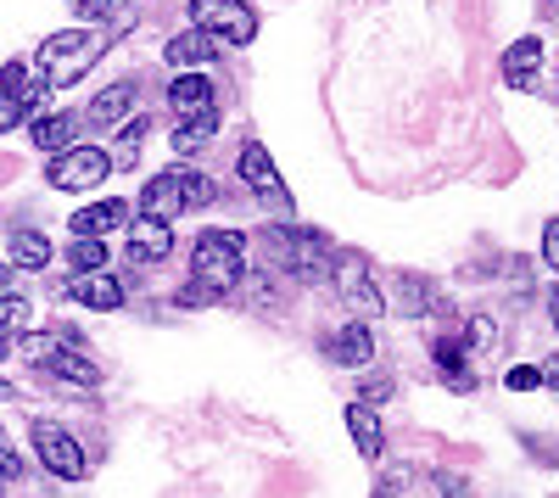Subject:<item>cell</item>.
<instances>
[{
	"instance_id": "15",
	"label": "cell",
	"mask_w": 559,
	"mask_h": 498,
	"mask_svg": "<svg viewBox=\"0 0 559 498\" xmlns=\"http://www.w3.org/2000/svg\"><path fill=\"white\" fill-rule=\"evenodd\" d=\"M168 252H174V230H168L163 218L140 213V218L129 224V258H134V263H163Z\"/></svg>"
},
{
	"instance_id": "4",
	"label": "cell",
	"mask_w": 559,
	"mask_h": 498,
	"mask_svg": "<svg viewBox=\"0 0 559 498\" xmlns=\"http://www.w3.org/2000/svg\"><path fill=\"white\" fill-rule=\"evenodd\" d=\"M269 252L292 269L297 281H319V275H331V241H324L319 230H269Z\"/></svg>"
},
{
	"instance_id": "38",
	"label": "cell",
	"mask_w": 559,
	"mask_h": 498,
	"mask_svg": "<svg viewBox=\"0 0 559 498\" xmlns=\"http://www.w3.org/2000/svg\"><path fill=\"white\" fill-rule=\"evenodd\" d=\"M0 292H12V263L0 258Z\"/></svg>"
},
{
	"instance_id": "17",
	"label": "cell",
	"mask_w": 559,
	"mask_h": 498,
	"mask_svg": "<svg viewBox=\"0 0 559 498\" xmlns=\"http://www.w3.org/2000/svg\"><path fill=\"white\" fill-rule=\"evenodd\" d=\"M336 358V365H347V370H364L369 358H376V336H369V325L364 320H353V325H342L336 336H331V347H324Z\"/></svg>"
},
{
	"instance_id": "11",
	"label": "cell",
	"mask_w": 559,
	"mask_h": 498,
	"mask_svg": "<svg viewBox=\"0 0 559 498\" xmlns=\"http://www.w3.org/2000/svg\"><path fill=\"white\" fill-rule=\"evenodd\" d=\"M140 213L146 218H174V213H191L185 208V179H179V168H168V174H157V179H146L140 186Z\"/></svg>"
},
{
	"instance_id": "9",
	"label": "cell",
	"mask_w": 559,
	"mask_h": 498,
	"mask_svg": "<svg viewBox=\"0 0 559 498\" xmlns=\"http://www.w3.org/2000/svg\"><path fill=\"white\" fill-rule=\"evenodd\" d=\"M331 275H336V292L353 313H364V320H376V313L386 308V297L376 292V281H369V258L364 252H336L331 258Z\"/></svg>"
},
{
	"instance_id": "20",
	"label": "cell",
	"mask_w": 559,
	"mask_h": 498,
	"mask_svg": "<svg viewBox=\"0 0 559 498\" xmlns=\"http://www.w3.org/2000/svg\"><path fill=\"white\" fill-rule=\"evenodd\" d=\"M537 73H543V39L526 34V39H515V45L503 51V79H509V84H532Z\"/></svg>"
},
{
	"instance_id": "35",
	"label": "cell",
	"mask_w": 559,
	"mask_h": 498,
	"mask_svg": "<svg viewBox=\"0 0 559 498\" xmlns=\"http://www.w3.org/2000/svg\"><path fill=\"white\" fill-rule=\"evenodd\" d=\"M543 258H548V263L559 269V218H554L548 230H543Z\"/></svg>"
},
{
	"instance_id": "19",
	"label": "cell",
	"mask_w": 559,
	"mask_h": 498,
	"mask_svg": "<svg viewBox=\"0 0 559 498\" xmlns=\"http://www.w3.org/2000/svg\"><path fill=\"white\" fill-rule=\"evenodd\" d=\"M118 224H129V202L107 197V202H90L84 213H73V236H107Z\"/></svg>"
},
{
	"instance_id": "14",
	"label": "cell",
	"mask_w": 559,
	"mask_h": 498,
	"mask_svg": "<svg viewBox=\"0 0 559 498\" xmlns=\"http://www.w3.org/2000/svg\"><path fill=\"white\" fill-rule=\"evenodd\" d=\"M68 297L84 303V308H96V313L123 308V286L107 275V269H84V275H73V281H68Z\"/></svg>"
},
{
	"instance_id": "10",
	"label": "cell",
	"mask_w": 559,
	"mask_h": 498,
	"mask_svg": "<svg viewBox=\"0 0 559 498\" xmlns=\"http://www.w3.org/2000/svg\"><path fill=\"white\" fill-rule=\"evenodd\" d=\"M236 168H241V179H247V186H252L263 202H274L280 213H292V191L280 186V168H274V157H269L263 141H247L241 157H236Z\"/></svg>"
},
{
	"instance_id": "6",
	"label": "cell",
	"mask_w": 559,
	"mask_h": 498,
	"mask_svg": "<svg viewBox=\"0 0 559 498\" xmlns=\"http://www.w3.org/2000/svg\"><path fill=\"white\" fill-rule=\"evenodd\" d=\"M45 90H51V84H45L28 62H7V68H0V134L17 129L23 118H34L39 102H45Z\"/></svg>"
},
{
	"instance_id": "33",
	"label": "cell",
	"mask_w": 559,
	"mask_h": 498,
	"mask_svg": "<svg viewBox=\"0 0 559 498\" xmlns=\"http://www.w3.org/2000/svg\"><path fill=\"white\" fill-rule=\"evenodd\" d=\"M437 493H442V498H471V487H464V476H448V471L437 476Z\"/></svg>"
},
{
	"instance_id": "31",
	"label": "cell",
	"mask_w": 559,
	"mask_h": 498,
	"mask_svg": "<svg viewBox=\"0 0 559 498\" xmlns=\"http://www.w3.org/2000/svg\"><path fill=\"white\" fill-rule=\"evenodd\" d=\"M68 7H73L79 17H90V23H102V17L118 7V0H68Z\"/></svg>"
},
{
	"instance_id": "23",
	"label": "cell",
	"mask_w": 559,
	"mask_h": 498,
	"mask_svg": "<svg viewBox=\"0 0 559 498\" xmlns=\"http://www.w3.org/2000/svg\"><path fill=\"white\" fill-rule=\"evenodd\" d=\"M213 134H218V107H207V112H185V118L174 123V152H202Z\"/></svg>"
},
{
	"instance_id": "12",
	"label": "cell",
	"mask_w": 559,
	"mask_h": 498,
	"mask_svg": "<svg viewBox=\"0 0 559 498\" xmlns=\"http://www.w3.org/2000/svg\"><path fill=\"white\" fill-rule=\"evenodd\" d=\"M134 96H140V79H118L112 90H102L96 102H90V112H79L90 129H118L123 118H129V107H134Z\"/></svg>"
},
{
	"instance_id": "7",
	"label": "cell",
	"mask_w": 559,
	"mask_h": 498,
	"mask_svg": "<svg viewBox=\"0 0 559 498\" xmlns=\"http://www.w3.org/2000/svg\"><path fill=\"white\" fill-rule=\"evenodd\" d=\"M112 174V157L102 152V146H68V152H57L51 157V168H45V179H51L57 191H96L102 179Z\"/></svg>"
},
{
	"instance_id": "24",
	"label": "cell",
	"mask_w": 559,
	"mask_h": 498,
	"mask_svg": "<svg viewBox=\"0 0 559 498\" xmlns=\"http://www.w3.org/2000/svg\"><path fill=\"white\" fill-rule=\"evenodd\" d=\"M431 303H437V286H431L426 275H397V303H386V308L419 320V313H431Z\"/></svg>"
},
{
	"instance_id": "16",
	"label": "cell",
	"mask_w": 559,
	"mask_h": 498,
	"mask_svg": "<svg viewBox=\"0 0 559 498\" xmlns=\"http://www.w3.org/2000/svg\"><path fill=\"white\" fill-rule=\"evenodd\" d=\"M218 51H224V45H218L207 28H191V34H174V39L163 45V62L185 73V68H202V62H213Z\"/></svg>"
},
{
	"instance_id": "5",
	"label": "cell",
	"mask_w": 559,
	"mask_h": 498,
	"mask_svg": "<svg viewBox=\"0 0 559 498\" xmlns=\"http://www.w3.org/2000/svg\"><path fill=\"white\" fill-rule=\"evenodd\" d=\"M191 23L207 28L218 45H252L258 39V12L247 0H191Z\"/></svg>"
},
{
	"instance_id": "37",
	"label": "cell",
	"mask_w": 559,
	"mask_h": 498,
	"mask_svg": "<svg viewBox=\"0 0 559 498\" xmlns=\"http://www.w3.org/2000/svg\"><path fill=\"white\" fill-rule=\"evenodd\" d=\"M543 381H548V387L559 392V358H548V365H543Z\"/></svg>"
},
{
	"instance_id": "22",
	"label": "cell",
	"mask_w": 559,
	"mask_h": 498,
	"mask_svg": "<svg viewBox=\"0 0 559 498\" xmlns=\"http://www.w3.org/2000/svg\"><path fill=\"white\" fill-rule=\"evenodd\" d=\"M347 431H353V442H358L364 460H381L386 437H381V420H376V410H369V403H347Z\"/></svg>"
},
{
	"instance_id": "36",
	"label": "cell",
	"mask_w": 559,
	"mask_h": 498,
	"mask_svg": "<svg viewBox=\"0 0 559 498\" xmlns=\"http://www.w3.org/2000/svg\"><path fill=\"white\" fill-rule=\"evenodd\" d=\"M487 342H498L492 320H471V347H487Z\"/></svg>"
},
{
	"instance_id": "3",
	"label": "cell",
	"mask_w": 559,
	"mask_h": 498,
	"mask_svg": "<svg viewBox=\"0 0 559 498\" xmlns=\"http://www.w3.org/2000/svg\"><path fill=\"white\" fill-rule=\"evenodd\" d=\"M28 358H34L39 370H51V376L73 381V387H102V365L79 347V336H73V331H57V336H28Z\"/></svg>"
},
{
	"instance_id": "39",
	"label": "cell",
	"mask_w": 559,
	"mask_h": 498,
	"mask_svg": "<svg viewBox=\"0 0 559 498\" xmlns=\"http://www.w3.org/2000/svg\"><path fill=\"white\" fill-rule=\"evenodd\" d=\"M548 313H554V331H559V292L548 297Z\"/></svg>"
},
{
	"instance_id": "32",
	"label": "cell",
	"mask_w": 559,
	"mask_h": 498,
	"mask_svg": "<svg viewBox=\"0 0 559 498\" xmlns=\"http://www.w3.org/2000/svg\"><path fill=\"white\" fill-rule=\"evenodd\" d=\"M392 398V376H369L364 381V403H369V410H376V403H386Z\"/></svg>"
},
{
	"instance_id": "1",
	"label": "cell",
	"mask_w": 559,
	"mask_h": 498,
	"mask_svg": "<svg viewBox=\"0 0 559 498\" xmlns=\"http://www.w3.org/2000/svg\"><path fill=\"white\" fill-rule=\"evenodd\" d=\"M123 23H129V12L112 17V23H90V28H62V34H51V39L34 51V73L51 84V90L79 84V79L118 45V28H123Z\"/></svg>"
},
{
	"instance_id": "28",
	"label": "cell",
	"mask_w": 559,
	"mask_h": 498,
	"mask_svg": "<svg viewBox=\"0 0 559 498\" xmlns=\"http://www.w3.org/2000/svg\"><path fill=\"white\" fill-rule=\"evenodd\" d=\"M23 325H28V297L0 292V336H17Z\"/></svg>"
},
{
	"instance_id": "30",
	"label": "cell",
	"mask_w": 559,
	"mask_h": 498,
	"mask_svg": "<svg viewBox=\"0 0 559 498\" xmlns=\"http://www.w3.org/2000/svg\"><path fill=\"white\" fill-rule=\"evenodd\" d=\"M503 387H509V392H537V387H543V370H532V365H515V370L503 376Z\"/></svg>"
},
{
	"instance_id": "40",
	"label": "cell",
	"mask_w": 559,
	"mask_h": 498,
	"mask_svg": "<svg viewBox=\"0 0 559 498\" xmlns=\"http://www.w3.org/2000/svg\"><path fill=\"white\" fill-rule=\"evenodd\" d=\"M12 353V336H0V358H7Z\"/></svg>"
},
{
	"instance_id": "2",
	"label": "cell",
	"mask_w": 559,
	"mask_h": 498,
	"mask_svg": "<svg viewBox=\"0 0 559 498\" xmlns=\"http://www.w3.org/2000/svg\"><path fill=\"white\" fill-rule=\"evenodd\" d=\"M241 275H247V236L241 230H202L191 247V286L179 292V303L207 308L224 292H236Z\"/></svg>"
},
{
	"instance_id": "18",
	"label": "cell",
	"mask_w": 559,
	"mask_h": 498,
	"mask_svg": "<svg viewBox=\"0 0 559 498\" xmlns=\"http://www.w3.org/2000/svg\"><path fill=\"white\" fill-rule=\"evenodd\" d=\"M168 102H174L179 118H185V112H207V107H218V90H213V79H202V73H179V79L168 84Z\"/></svg>"
},
{
	"instance_id": "13",
	"label": "cell",
	"mask_w": 559,
	"mask_h": 498,
	"mask_svg": "<svg viewBox=\"0 0 559 498\" xmlns=\"http://www.w3.org/2000/svg\"><path fill=\"white\" fill-rule=\"evenodd\" d=\"M79 112H34V123H28V141L39 146V152H68V146H79Z\"/></svg>"
},
{
	"instance_id": "27",
	"label": "cell",
	"mask_w": 559,
	"mask_h": 498,
	"mask_svg": "<svg viewBox=\"0 0 559 498\" xmlns=\"http://www.w3.org/2000/svg\"><path fill=\"white\" fill-rule=\"evenodd\" d=\"M146 123H152V118H123V123H118V129H123V134H118V163H123V168H134L140 141H146Z\"/></svg>"
},
{
	"instance_id": "8",
	"label": "cell",
	"mask_w": 559,
	"mask_h": 498,
	"mask_svg": "<svg viewBox=\"0 0 559 498\" xmlns=\"http://www.w3.org/2000/svg\"><path fill=\"white\" fill-rule=\"evenodd\" d=\"M34 454H39V465L51 471V476H62V482H79L84 476V448H79V437L68 431V426H57V420H34Z\"/></svg>"
},
{
	"instance_id": "34",
	"label": "cell",
	"mask_w": 559,
	"mask_h": 498,
	"mask_svg": "<svg viewBox=\"0 0 559 498\" xmlns=\"http://www.w3.org/2000/svg\"><path fill=\"white\" fill-rule=\"evenodd\" d=\"M0 476H7V482H17V476H23V460L12 454L7 442H0Z\"/></svg>"
},
{
	"instance_id": "26",
	"label": "cell",
	"mask_w": 559,
	"mask_h": 498,
	"mask_svg": "<svg viewBox=\"0 0 559 498\" xmlns=\"http://www.w3.org/2000/svg\"><path fill=\"white\" fill-rule=\"evenodd\" d=\"M68 258H73L79 275H84V269H107V247H102V236H73Z\"/></svg>"
},
{
	"instance_id": "21",
	"label": "cell",
	"mask_w": 559,
	"mask_h": 498,
	"mask_svg": "<svg viewBox=\"0 0 559 498\" xmlns=\"http://www.w3.org/2000/svg\"><path fill=\"white\" fill-rule=\"evenodd\" d=\"M431 358H437V370L448 376L453 392H471V387H476L471 365H464V342H459V336H437V342H431Z\"/></svg>"
},
{
	"instance_id": "25",
	"label": "cell",
	"mask_w": 559,
	"mask_h": 498,
	"mask_svg": "<svg viewBox=\"0 0 559 498\" xmlns=\"http://www.w3.org/2000/svg\"><path fill=\"white\" fill-rule=\"evenodd\" d=\"M7 258H12V269H45L57 252H51V236H39V230H17V236H12V247H7Z\"/></svg>"
},
{
	"instance_id": "29",
	"label": "cell",
	"mask_w": 559,
	"mask_h": 498,
	"mask_svg": "<svg viewBox=\"0 0 559 498\" xmlns=\"http://www.w3.org/2000/svg\"><path fill=\"white\" fill-rule=\"evenodd\" d=\"M179 179H185V208H207L218 197V186L207 174H197V168H179Z\"/></svg>"
}]
</instances>
